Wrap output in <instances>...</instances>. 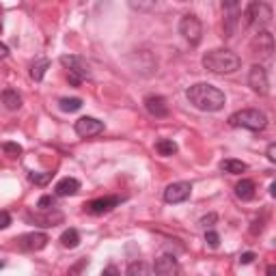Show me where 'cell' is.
Returning <instances> with one entry per match:
<instances>
[{
  "label": "cell",
  "instance_id": "25",
  "mask_svg": "<svg viewBox=\"0 0 276 276\" xmlns=\"http://www.w3.org/2000/svg\"><path fill=\"white\" fill-rule=\"evenodd\" d=\"M54 177V173H31L29 179L37 186H45V183H50V179Z\"/></svg>",
  "mask_w": 276,
  "mask_h": 276
},
{
  "label": "cell",
  "instance_id": "6",
  "mask_svg": "<svg viewBox=\"0 0 276 276\" xmlns=\"http://www.w3.org/2000/svg\"><path fill=\"white\" fill-rule=\"evenodd\" d=\"M248 87L259 95H268L270 91V80H268V71L261 65H253L248 71Z\"/></svg>",
  "mask_w": 276,
  "mask_h": 276
},
{
  "label": "cell",
  "instance_id": "21",
  "mask_svg": "<svg viewBox=\"0 0 276 276\" xmlns=\"http://www.w3.org/2000/svg\"><path fill=\"white\" fill-rule=\"evenodd\" d=\"M61 244L65 248H76L80 244V233L76 229H67V231H63V235H61Z\"/></svg>",
  "mask_w": 276,
  "mask_h": 276
},
{
  "label": "cell",
  "instance_id": "35",
  "mask_svg": "<svg viewBox=\"0 0 276 276\" xmlns=\"http://www.w3.org/2000/svg\"><path fill=\"white\" fill-rule=\"evenodd\" d=\"M3 268H5V263H3V261H0V270H3Z\"/></svg>",
  "mask_w": 276,
  "mask_h": 276
},
{
  "label": "cell",
  "instance_id": "29",
  "mask_svg": "<svg viewBox=\"0 0 276 276\" xmlns=\"http://www.w3.org/2000/svg\"><path fill=\"white\" fill-rule=\"evenodd\" d=\"M240 3H242V0H223V7L227 9L229 13H235L237 9H240Z\"/></svg>",
  "mask_w": 276,
  "mask_h": 276
},
{
  "label": "cell",
  "instance_id": "23",
  "mask_svg": "<svg viewBox=\"0 0 276 276\" xmlns=\"http://www.w3.org/2000/svg\"><path fill=\"white\" fill-rule=\"evenodd\" d=\"M151 272H153L151 265H147L143 261H134V263H130V268H127V274L130 276H147Z\"/></svg>",
  "mask_w": 276,
  "mask_h": 276
},
{
  "label": "cell",
  "instance_id": "2",
  "mask_svg": "<svg viewBox=\"0 0 276 276\" xmlns=\"http://www.w3.org/2000/svg\"><path fill=\"white\" fill-rule=\"evenodd\" d=\"M242 65V59L231 50H211L203 57V67L211 73H233Z\"/></svg>",
  "mask_w": 276,
  "mask_h": 276
},
{
  "label": "cell",
  "instance_id": "12",
  "mask_svg": "<svg viewBox=\"0 0 276 276\" xmlns=\"http://www.w3.org/2000/svg\"><path fill=\"white\" fill-rule=\"evenodd\" d=\"M145 108H147V113H149L151 117L155 119H164V117H169V104H167V99L160 97V95H149L145 99Z\"/></svg>",
  "mask_w": 276,
  "mask_h": 276
},
{
  "label": "cell",
  "instance_id": "4",
  "mask_svg": "<svg viewBox=\"0 0 276 276\" xmlns=\"http://www.w3.org/2000/svg\"><path fill=\"white\" fill-rule=\"evenodd\" d=\"M244 17H246V26H251V29H265L272 22V7L263 3V0H253L246 7Z\"/></svg>",
  "mask_w": 276,
  "mask_h": 276
},
{
  "label": "cell",
  "instance_id": "10",
  "mask_svg": "<svg viewBox=\"0 0 276 276\" xmlns=\"http://www.w3.org/2000/svg\"><path fill=\"white\" fill-rule=\"evenodd\" d=\"M119 203H121V199L119 197H102V199L89 201V203L85 205V209L89 211V214H93V216H102V214H108L110 209H115Z\"/></svg>",
  "mask_w": 276,
  "mask_h": 276
},
{
  "label": "cell",
  "instance_id": "30",
  "mask_svg": "<svg viewBox=\"0 0 276 276\" xmlns=\"http://www.w3.org/2000/svg\"><path fill=\"white\" fill-rule=\"evenodd\" d=\"M9 225H11V214H9V211H5V209H0V231H3V229H7Z\"/></svg>",
  "mask_w": 276,
  "mask_h": 276
},
{
  "label": "cell",
  "instance_id": "31",
  "mask_svg": "<svg viewBox=\"0 0 276 276\" xmlns=\"http://www.w3.org/2000/svg\"><path fill=\"white\" fill-rule=\"evenodd\" d=\"M265 155H268L270 162H276V143H270V145H268V151H265Z\"/></svg>",
  "mask_w": 276,
  "mask_h": 276
},
{
  "label": "cell",
  "instance_id": "7",
  "mask_svg": "<svg viewBox=\"0 0 276 276\" xmlns=\"http://www.w3.org/2000/svg\"><path fill=\"white\" fill-rule=\"evenodd\" d=\"M61 65L69 71L67 76H76L78 80H85V78L91 76L87 61L80 59V57H67V54H65V57H61Z\"/></svg>",
  "mask_w": 276,
  "mask_h": 276
},
{
  "label": "cell",
  "instance_id": "17",
  "mask_svg": "<svg viewBox=\"0 0 276 276\" xmlns=\"http://www.w3.org/2000/svg\"><path fill=\"white\" fill-rule=\"evenodd\" d=\"M235 195H237V199H240V201H251V199H255V181L242 179V181L235 186Z\"/></svg>",
  "mask_w": 276,
  "mask_h": 276
},
{
  "label": "cell",
  "instance_id": "20",
  "mask_svg": "<svg viewBox=\"0 0 276 276\" xmlns=\"http://www.w3.org/2000/svg\"><path fill=\"white\" fill-rule=\"evenodd\" d=\"M48 67H50V61L48 59H37L35 63H33V67H31V76H33V80H43V76H45V71H48Z\"/></svg>",
  "mask_w": 276,
  "mask_h": 276
},
{
  "label": "cell",
  "instance_id": "22",
  "mask_svg": "<svg viewBox=\"0 0 276 276\" xmlns=\"http://www.w3.org/2000/svg\"><path fill=\"white\" fill-rule=\"evenodd\" d=\"M59 108L63 113H76V110L82 108V99L80 97H63L59 102Z\"/></svg>",
  "mask_w": 276,
  "mask_h": 276
},
{
  "label": "cell",
  "instance_id": "13",
  "mask_svg": "<svg viewBox=\"0 0 276 276\" xmlns=\"http://www.w3.org/2000/svg\"><path fill=\"white\" fill-rule=\"evenodd\" d=\"M48 244V235L45 233H29L20 237V246L24 251H41Z\"/></svg>",
  "mask_w": 276,
  "mask_h": 276
},
{
  "label": "cell",
  "instance_id": "18",
  "mask_svg": "<svg viewBox=\"0 0 276 276\" xmlns=\"http://www.w3.org/2000/svg\"><path fill=\"white\" fill-rule=\"evenodd\" d=\"M246 169H248V164H246V162H242V160H233V158H229V160H223V162H220V171L231 173V175H242Z\"/></svg>",
  "mask_w": 276,
  "mask_h": 276
},
{
  "label": "cell",
  "instance_id": "5",
  "mask_svg": "<svg viewBox=\"0 0 276 276\" xmlns=\"http://www.w3.org/2000/svg\"><path fill=\"white\" fill-rule=\"evenodd\" d=\"M179 33H181V37H183L186 41H190L192 45H197V43L201 41V35H203V24H201V20H199L197 15L188 13V15L181 17Z\"/></svg>",
  "mask_w": 276,
  "mask_h": 276
},
{
  "label": "cell",
  "instance_id": "28",
  "mask_svg": "<svg viewBox=\"0 0 276 276\" xmlns=\"http://www.w3.org/2000/svg\"><path fill=\"white\" fill-rule=\"evenodd\" d=\"M205 242L211 246V248H218L220 246V235L216 231H207L205 233Z\"/></svg>",
  "mask_w": 276,
  "mask_h": 276
},
{
  "label": "cell",
  "instance_id": "27",
  "mask_svg": "<svg viewBox=\"0 0 276 276\" xmlns=\"http://www.w3.org/2000/svg\"><path fill=\"white\" fill-rule=\"evenodd\" d=\"M54 203H57V199H54L52 195H45V197H41L39 201H37V207L43 209V211H50L54 207Z\"/></svg>",
  "mask_w": 276,
  "mask_h": 276
},
{
  "label": "cell",
  "instance_id": "24",
  "mask_svg": "<svg viewBox=\"0 0 276 276\" xmlns=\"http://www.w3.org/2000/svg\"><path fill=\"white\" fill-rule=\"evenodd\" d=\"M127 5H130V9H134V11H151V9L155 7V0H127Z\"/></svg>",
  "mask_w": 276,
  "mask_h": 276
},
{
  "label": "cell",
  "instance_id": "15",
  "mask_svg": "<svg viewBox=\"0 0 276 276\" xmlns=\"http://www.w3.org/2000/svg\"><path fill=\"white\" fill-rule=\"evenodd\" d=\"M78 190H80V181L73 179V177L61 179L57 186H54V192H57V197H73V195H78Z\"/></svg>",
  "mask_w": 276,
  "mask_h": 276
},
{
  "label": "cell",
  "instance_id": "8",
  "mask_svg": "<svg viewBox=\"0 0 276 276\" xmlns=\"http://www.w3.org/2000/svg\"><path fill=\"white\" fill-rule=\"evenodd\" d=\"M190 192H192V183L175 181L164 190V201H167V203H183L186 199H190Z\"/></svg>",
  "mask_w": 276,
  "mask_h": 276
},
{
  "label": "cell",
  "instance_id": "1",
  "mask_svg": "<svg viewBox=\"0 0 276 276\" xmlns=\"http://www.w3.org/2000/svg\"><path fill=\"white\" fill-rule=\"evenodd\" d=\"M188 102L195 106L201 113H218L223 110L227 104V97L220 89H216L214 85H205V82H199V85L188 89Z\"/></svg>",
  "mask_w": 276,
  "mask_h": 276
},
{
  "label": "cell",
  "instance_id": "34",
  "mask_svg": "<svg viewBox=\"0 0 276 276\" xmlns=\"http://www.w3.org/2000/svg\"><path fill=\"white\" fill-rule=\"evenodd\" d=\"M7 57H9V48H7L3 41H0V59H7Z\"/></svg>",
  "mask_w": 276,
  "mask_h": 276
},
{
  "label": "cell",
  "instance_id": "33",
  "mask_svg": "<svg viewBox=\"0 0 276 276\" xmlns=\"http://www.w3.org/2000/svg\"><path fill=\"white\" fill-rule=\"evenodd\" d=\"M216 220V214H209V216H205V218H201V225L203 227H207V225H211Z\"/></svg>",
  "mask_w": 276,
  "mask_h": 276
},
{
  "label": "cell",
  "instance_id": "11",
  "mask_svg": "<svg viewBox=\"0 0 276 276\" xmlns=\"http://www.w3.org/2000/svg\"><path fill=\"white\" fill-rule=\"evenodd\" d=\"M253 50L255 54H259V59H270L274 52V37L268 31H259V35L253 41Z\"/></svg>",
  "mask_w": 276,
  "mask_h": 276
},
{
  "label": "cell",
  "instance_id": "26",
  "mask_svg": "<svg viewBox=\"0 0 276 276\" xmlns=\"http://www.w3.org/2000/svg\"><path fill=\"white\" fill-rule=\"evenodd\" d=\"M3 151L11 158H17V155H22V147L17 143H3Z\"/></svg>",
  "mask_w": 276,
  "mask_h": 276
},
{
  "label": "cell",
  "instance_id": "16",
  "mask_svg": "<svg viewBox=\"0 0 276 276\" xmlns=\"http://www.w3.org/2000/svg\"><path fill=\"white\" fill-rule=\"evenodd\" d=\"M0 102H3V106L7 110H20L22 108V97L13 89H5L3 93H0Z\"/></svg>",
  "mask_w": 276,
  "mask_h": 276
},
{
  "label": "cell",
  "instance_id": "32",
  "mask_svg": "<svg viewBox=\"0 0 276 276\" xmlns=\"http://www.w3.org/2000/svg\"><path fill=\"white\" fill-rule=\"evenodd\" d=\"M253 261H255V253H244V255L240 257V263H244V265L253 263Z\"/></svg>",
  "mask_w": 276,
  "mask_h": 276
},
{
  "label": "cell",
  "instance_id": "3",
  "mask_svg": "<svg viewBox=\"0 0 276 276\" xmlns=\"http://www.w3.org/2000/svg\"><path fill=\"white\" fill-rule=\"evenodd\" d=\"M229 125L244 127V130H251V132H261V130H265V125H268V117L257 108H244V110H237L235 115L229 117Z\"/></svg>",
  "mask_w": 276,
  "mask_h": 276
},
{
  "label": "cell",
  "instance_id": "14",
  "mask_svg": "<svg viewBox=\"0 0 276 276\" xmlns=\"http://www.w3.org/2000/svg\"><path fill=\"white\" fill-rule=\"evenodd\" d=\"M153 272H155V274H162V276H169V274L179 272L177 259H175V257H171V255L160 257V259L153 263Z\"/></svg>",
  "mask_w": 276,
  "mask_h": 276
},
{
  "label": "cell",
  "instance_id": "9",
  "mask_svg": "<svg viewBox=\"0 0 276 276\" xmlns=\"http://www.w3.org/2000/svg\"><path fill=\"white\" fill-rule=\"evenodd\" d=\"M104 132V123L97 121L95 117H80L76 121V134L82 138H91Z\"/></svg>",
  "mask_w": 276,
  "mask_h": 276
},
{
  "label": "cell",
  "instance_id": "19",
  "mask_svg": "<svg viewBox=\"0 0 276 276\" xmlns=\"http://www.w3.org/2000/svg\"><path fill=\"white\" fill-rule=\"evenodd\" d=\"M155 151L160 155H175L177 153V143L171 141V138H160V141L155 143Z\"/></svg>",
  "mask_w": 276,
  "mask_h": 276
}]
</instances>
